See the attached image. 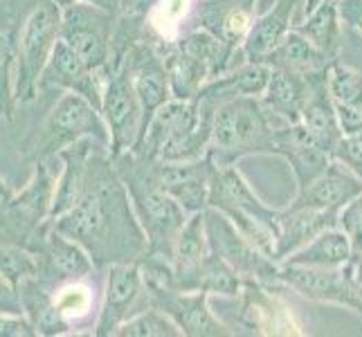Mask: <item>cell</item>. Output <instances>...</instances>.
Listing matches in <instances>:
<instances>
[{
    "mask_svg": "<svg viewBox=\"0 0 362 337\" xmlns=\"http://www.w3.org/2000/svg\"><path fill=\"white\" fill-rule=\"evenodd\" d=\"M47 227L77 241L102 270L113 264H135L146 256V234L135 216L106 144H99L88 165V180L79 203Z\"/></svg>",
    "mask_w": 362,
    "mask_h": 337,
    "instance_id": "1",
    "label": "cell"
},
{
    "mask_svg": "<svg viewBox=\"0 0 362 337\" xmlns=\"http://www.w3.org/2000/svg\"><path fill=\"white\" fill-rule=\"evenodd\" d=\"M218 104L205 93L196 99H169L148 122L137 144L131 148L144 160L187 162L207 153L211 122Z\"/></svg>",
    "mask_w": 362,
    "mask_h": 337,
    "instance_id": "2",
    "label": "cell"
},
{
    "mask_svg": "<svg viewBox=\"0 0 362 337\" xmlns=\"http://www.w3.org/2000/svg\"><path fill=\"white\" fill-rule=\"evenodd\" d=\"M110 158H113V165L131 196L135 216L146 234V254L169 259L173 264V247H176L178 234L189 214L176 198L162 189L148 160L133 151H124Z\"/></svg>",
    "mask_w": 362,
    "mask_h": 337,
    "instance_id": "3",
    "label": "cell"
},
{
    "mask_svg": "<svg viewBox=\"0 0 362 337\" xmlns=\"http://www.w3.org/2000/svg\"><path fill=\"white\" fill-rule=\"evenodd\" d=\"M274 126L261 97L239 95L223 102L211 122L207 153L216 167H230L252 153H272Z\"/></svg>",
    "mask_w": 362,
    "mask_h": 337,
    "instance_id": "4",
    "label": "cell"
},
{
    "mask_svg": "<svg viewBox=\"0 0 362 337\" xmlns=\"http://www.w3.org/2000/svg\"><path fill=\"white\" fill-rule=\"evenodd\" d=\"M83 137H95L106 146L110 144L102 110L86 97L64 90L41 126L25 142L23 155L30 162H47L49 158H59L61 151L81 142Z\"/></svg>",
    "mask_w": 362,
    "mask_h": 337,
    "instance_id": "5",
    "label": "cell"
},
{
    "mask_svg": "<svg viewBox=\"0 0 362 337\" xmlns=\"http://www.w3.org/2000/svg\"><path fill=\"white\" fill-rule=\"evenodd\" d=\"M207 203L221 214H226L245 239L274 259V245L279 236V211L261 201L234 165L216 167L214 178L209 182Z\"/></svg>",
    "mask_w": 362,
    "mask_h": 337,
    "instance_id": "6",
    "label": "cell"
},
{
    "mask_svg": "<svg viewBox=\"0 0 362 337\" xmlns=\"http://www.w3.org/2000/svg\"><path fill=\"white\" fill-rule=\"evenodd\" d=\"M64 7L54 0H32L16 34V99L28 104L39 93V79L59 41Z\"/></svg>",
    "mask_w": 362,
    "mask_h": 337,
    "instance_id": "7",
    "label": "cell"
},
{
    "mask_svg": "<svg viewBox=\"0 0 362 337\" xmlns=\"http://www.w3.org/2000/svg\"><path fill=\"white\" fill-rule=\"evenodd\" d=\"M115 23L117 18L113 14L77 0L64 7L59 39L66 41L90 70L108 77L113 61Z\"/></svg>",
    "mask_w": 362,
    "mask_h": 337,
    "instance_id": "8",
    "label": "cell"
},
{
    "mask_svg": "<svg viewBox=\"0 0 362 337\" xmlns=\"http://www.w3.org/2000/svg\"><path fill=\"white\" fill-rule=\"evenodd\" d=\"M277 285L291 288L310 302L344 306L362 315V285L351 261L342 268H310L279 261Z\"/></svg>",
    "mask_w": 362,
    "mask_h": 337,
    "instance_id": "9",
    "label": "cell"
},
{
    "mask_svg": "<svg viewBox=\"0 0 362 337\" xmlns=\"http://www.w3.org/2000/svg\"><path fill=\"white\" fill-rule=\"evenodd\" d=\"M205 225L211 252L221 254L243 279H255L272 285L277 283L279 261H274L264 249H259L252 241L245 239L226 214H221L214 207H207Z\"/></svg>",
    "mask_w": 362,
    "mask_h": 337,
    "instance_id": "10",
    "label": "cell"
},
{
    "mask_svg": "<svg viewBox=\"0 0 362 337\" xmlns=\"http://www.w3.org/2000/svg\"><path fill=\"white\" fill-rule=\"evenodd\" d=\"M102 117L108 126L110 155H119L124 151H131L137 144V137L142 131V104L137 99L133 88V79L129 68H115L106 77L104 97H102Z\"/></svg>",
    "mask_w": 362,
    "mask_h": 337,
    "instance_id": "11",
    "label": "cell"
},
{
    "mask_svg": "<svg viewBox=\"0 0 362 337\" xmlns=\"http://www.w3.org/2000/svg\"><path fill=\"white\" fill-rule=\"evenodd\" d=\"M148 308V295L144 285V274L140 261L135 264H113L106 268L102 306L95 324V335L106 337L115 335L129 317Z\"/></svg>",
    "mask_w": 362,
    "mask_h": 337,
    "instance_id": "12",
    "label": "cell"
},
{
    "mask_svg": "<svg viewBox=\"0 0 362 337\" xmlns=\"http://www.w3.org/2000/svg\"><path fill=\"white\" fill-rule=\"evenodd\" d=\"M146 285V283H144ZM148 306H156L178 324L182 335L192 337H226L232 331L209 310L207 292L178 290L176 285H146Z\"/></svg>",
    "mask_w": 362,
    "mask_h": 337,
    "instance_id": "13",
    "label": "cell"
},
{
    "mask_svg": "<svg viewBox=\"0 0 362 337\" xmlns=\"http://www.w3.org/2000/svg\"><path fill=\"white\" fill-rule=\"evenodd\" d=\"M153 167V173L162 189L171 194L182 205L187 214L205 211L209 207V182L214 178L216 162L209 153L198 160L187 162H162V160H148Z\"/></svg>",
    "mask_w": 362,
    "mask_h": 337,
    "instance_id": "14",
    "label": "cell"
},
{
    "mask_svg": "<svg viewBox=\"0 0 362 337\" xmlns=\"http://www.w3.org/2000/svg\"><path fill=\"white\" fill-rule=\"evenodd\" d=\"M124 66L129 68L133 88L142 104V131H140L142 135L151 117L171 99L167 68L156 45L146 41H137L135 45L129 47L127 57H124Z\"/></svg>",
    "mask_w": 362,
    "mask_h": 337,
    "instance_id": "15",
    "label": "cell"
},
{
    "mask_svg": "<svg viewBox=\"0 0 362 337\" xmlns=\"http://www.w3.org/2000/svg\"><path fill=\"white\" fill-rule=\"evenodd\" d=\"M104 83V74L90 70L66 41L59 39L39 79V90L61 88L68 93H77L102 110Z\"/></svg>",
    "mask_w": 362,
    "mask_h": 337,
    "instance_id": "16",
    "label": "cell"
},
{
    "mask_svg": "<svg viewBox=\"0 0 362 337\" xmlns=\"http://www.w3.org/2000/svg\"><path fill=\"white\" fill-rule=\"evenodd\" d=\"M277 283H261L243 279L241 288V319L261 335H302L293 310L281 297L274 295Z\"/></svg>",
    "mask_w": 362,
    "mask_h": 337,
    "instance_id": "17",
    "label": "cell"
},
{
    "mask_svg": "<svg viewBox=\"0 0 362 337\" xmlns=\"http://www.w3.org/2000/svg\"><path fill=\"white\" fill-rule=\"evenodd\" d=\"M194 28L207 30L232 52H241L247 32L257 20V0H201Z\"/></svg>",
    "mask_w": 362,
    "mask_h": 337,
    "instance_id": "18",
    "label": "cell"
},
{
    "mask_svg": "<svg viewBox=\"0 0 362 337\" xmlns=\"http://www.w3.org/2000/svg\"><path fill=\"white\" fill-rule=\"evenodd\" d=\"M272 153L281 155L293 167L297 189H302L310 180H315L333 160L322 146L315 144L302 122L284 124L281 129H274Z\"/></svg>",
    "mask_w": 362,
    "mask_h": 337,
    "instance_id": "19",
    "label": "cell"
},
{
    "mask_svg": "<svg viewBox=\"0 0 362 337\" xmlns=\"http://www.w3.org/2000/svg\"><path fill=\"white\" fill-rule=\"evenodd\" d=\"M362 194V180L356 173L344 167L342 162L331 160L315 180H310L306 187L297 191V198L291 203L295 207H310L324 211H338L351 203L356 196Z\"/></svg>",
    "mask_w": 362,
    "mask_h": 337,
    "instance_id": "20",
    "label": "cell"
},
{
    "mask_svg": "<svg viewBox=\"0 0 362 337\" xmlns=\"http://www.w3.org/2000/svg\"><path fill=\"white\" fill-rule=\"evenodd\" d=\"M93 277L70 279L61 283H49V304L57 317L64 321L68 335H79L83 329L95 333V313L99 315L97 306V283L90 281Z\"/></svg>",
    "mask_w": 362,
    "mask_h": 337,
    "instance_id": "21",
    "label": "cell"
},
{
    "mask_svg": "<svg viewBox=\"0 0 362 337\" xmlns=\"http://www.w3.org/2000/svg\"><path fill=\"white\" fill-rule=\"evenodd\" d=\"M299 122L304 124V129L315 140V144L333 158L335 146L342 140V129L329 93V70L310 74V90Z\"/></svg>",
    "mask_w": 362,
    "mask_h": 337,
    "instance_id": "22",
    "label": "cell"
},
{
    "mask_svg": "<svg viewBox=\"0 0 362 337\" xmlns=\"http://www.w3.org/2000/svg\"><path fill=\"white\" fill-rule=\"evenodd\" d=\"M338 211H324V209H310V207H295L288 205L279 211V236L274 245V259L284 261L297 249H302L322 232L340 227L338 225Z\"/></svg>",
    "mask_w": 362,
    "mask_h": 337,
    "instance_id": "23",
    "label": "cell"
},
{
    "mask_svg": "<svg viewBox=\"0 0 362 337\" xmlns=\"http://www.w3.org/2000/svg\"><path fill=\"white\" fill-rule=\"evenodd\" d=\"M162 61H165L171 99H182L189 102L196 99L205 85L211 81V70L203 59H198L194 52L182 47L178 41L156 45Z\"/></svg>",
    "mask_w": 362,
    "mask_h": 337,
    "instance_id": "24",
    "label": "cell"
},
{
    "mask_svg": "<svg viewBox=\"0 0 362 337\" xmlns=\"http://www.w3.org/2000/svg\"><path fill=\"white\" fill-rule=\"evenodd\" d=\"M302 0H274L270 11L257 16L252 30L247 32L241 45V57L250 64H266L268 54L281 43V39L293 30V14Z\"/></svg>",
    "mask_w": 362,
    "mask_h": 337,
    "instance_id": "25",
    "label": "cell"
},
{
    "mask_svg": "<svg viewBox=\"0 0 362 337\" xmlns=\"http://www.w3.org/2000/svg\"><path fill=\"white\" fill-rule=\"evenodd\" d=\"M329 93L342 135L362 131V72L342 61H333L329 68Z\"/></svg>",
    "mask_w": 362,
    "mask_h": 337,
    "instance_id": "26",
    "label": "cell"
},
{
    "mask_svg": "<svg viewBox=\"0 0 362 337\" xmlns=\"http://www.w3.org/2000/svg\"><path fill=\"white\" fill-rule=\"evenodd\" d=\"M310 90V74H297L288 70H274L268 81L266 93L261 95V104L268 108L270 115L281 117L286 124L302 119V108Z\"/></svg>",
    "mask_w": 362,
    "mask_h": 337,
    "instance_id": "27",
    "label": "cell"
},
{
    "mask_svg": "<svg viewBox=\"0 0 362 337\" xmlns=\"http://www.w3.org/2000/svg\"><path fill=\"white\" fill-rule=\"evenodd\" d=\"M178 290H201L218 297H239L243 288V277L236 272L221 254L211 252L203 259V264L187 277L176 281Z\"/></svg>",
    "mask_w": 362,
    "mask_h": 337,
    "instance_id": "28",
    "label": "cell"
},
{
    "mask_svg": "<svg viewBox=\"0 0 362 337\" xmlns=\"http://www.w3.org/2000/svg\"><path fill=\"white\" fill-rule=\"evenodd\" d=\"M293 30L308 39L317 49L331 57L340 59L342 49V18L338 9V0H322V3L308 11L302 23H293Z\"/></svg>",
    "mask_w": 362,
    "mask_h": 337,
    "instance_id": "29",
    "label": "cell"
},
{
    "mask_svg": "<svg viewBox=\"0 0 362 337\" xmlns=\"http://www.w3.org/2000/svg\"><path fill=\"white\" fill-rule=\"evenodd\" d=\"M266 64L274 70H288L308 77V74L329 70L333 59L324 54L322 49H317L308 39H304L302 34L291 30L281 39V43L268 54Z\"/></svg>",
    "mask_w": 362,
    "mask_h": 337,
    "instance_id": "30",
    "label": "cell"
},
{
    "mask_svg": "<svg viewBox=\"0 0 362 337\" xmlns=\"http://www.w3.org/2000/svg\"><path fill=\"white\" fill-rule=\"evenodd\" d=\"M354 259V247L344 230L333 227L315 236L302 249L286 256L281 264L310 266V268H342Z\"/></svg>",
    "mask_w": 362,
    "mask_h": 337,
    "instance_id": "31",
    "label": "cell"
},
{
    "mask_svg": "<svg viewBox=\"0 0 362 337\" xmlns=\"http://www.w3.org/2000/svg\"><path fill=\"white\" fill-rule=\"evenodd\" d=\"M209 239H207V225H205V211H196L178 234L176 247H173V272L176 281L194 272L203 264V259L209 254Z\"/></svg>",
    "mask_w": 362,
    "mask_h": 337,
    "instance_id": "32",
    "label": "cell"
},
{
    "mask_svg": "<svg viewBox=\"0 0 362 337\" xmlns=\"http://www.w3.org/2000/svg\"><path fill=\"white\" fill-rule=\"evenodd\" d=\"M194 7V0H156L144 23L142 41L153 45L176 41L182 34V23L192 14Z\"/></svg>",
    "mask_w": 362,
    "mask_h": 337,
    "instance_id": "33",
    "label": "cell"
},
{
    "mask_svg": "<svg viewBox=\"0 0 362 337\" xmlns=\"http://www.w3.org/2000/svg\"><path fill=\"white\" fill-rule=\"evenodd\" d=\"M0 274L18 290L41 274V254L21 243H0Z\"/></svg>",
    "mask_w": 362,
    "mask_h": 337,
    "instance_id": "34",
    "label": "cell"
},
{
    "mask_svg": "<svg viewBox=\"0 0 362 337\" xmlns=\"http://www.w3.org/2000/svg\"><path fill=\"white\" fill-rule=\"evenodd\" d=\"M115 335L119 337H178L182 335V331L165 310L148 306L124 321Z\"/></svg>",
    "mask_w": 362,
    "mask_h": 337,
    "instance_id": "35",
    "label": "cell"
},
{
    "mask_svg": "<svg viewBox=\"0 0 362 337\" xmlns=\"http://www.w3.org/2000/svg\"><path fill=\"white\" fill-rule=\"evenodd\" d=\"M16 104V45L0 32V122L14 119Z\"/></svg>",
    "mask_w": 362,
    "mask_h": 337,
    "instance_id": "36",
    "label": "cell"
},
{
    "mask_svg": "<svg viewBox=\"0 0 362 337\" xmlns=\"http://www.w3.org/2000/svg\"><path fill=\"white\" fill-rule=\"evenodd\" d=\"M338 225L351 241L354 254H362V194L340 209Z\"/></svg>",
    "mask_w": 362,
    "mask_h": 337,
    "instance_id": "37",
    "label": "cell"
},
{
    "mask_svg": "<svg viewBox=\"0 0 362 337\" xmlns=\"http://www.w3.org/2000/svg\"><path fill=\"white\" fill-rule=\"evenodd\" d=\"M14 201H16V191L0 178V232L9 236L14 243L23 245V234H21L18 220H16Z\"/></svg>",
    "mask_w": 362,
    "mask_h": 337,
    "instance_id": "38",
    "label": "cell"
},
{
    "mask_svg": "<svg viewBox=\"0 0 362 337\" xmlns=\"http://www.w3.org/2000/svg\"><path fill=\"white\" fill-rule=\"evenodd\" d=\"M333 160L342 162L344 167L351 169L362 180V131L342 135V140L338 142V146H335V151H333Z\"/></svg>",
    "mask_w": 362,
    "mask_h": 337,
    "instance_id": "39",
    "label": "cell"
},
{
    "mask_svg": "<svg viewBox=\"0 0 362 337\" xmlns=\"http://www.w3.org/2000/svg\"><path fill=\"white\" fill-rule=\"evenodd\" d=\"M39 335L28 315L0 313V337H34Z\"/></svg>",
    "mask_w": 362,
    "mask_h": 337,
    "instance_id": "40",
    "label": "cell"
},
{
    "mask_svg": "<svg viewBox=\"0 0 362 337\" xmlns=\"http://www.w3.org/2000/svg\"><path fill=\"white\" fill-rule=\"evenodd\" d=\"M338 9L346 28L356 30L362 36V0H340Z\"/></svg>",
    "mask_w": 362,
    "mask_h": 337,
    "instance_id": "41",
    "label": "cell"
},
{
    "mask_svg": "<svg viewBox=\"0 0 362 337\" xmlns=\"http://www.w3.org/2000/svg\"><path fill=\"white\" fill-rule=\"evenodd\" d=\"M23 302L18 290L0 274V313H21Z\"/></svg>",
    "mask_w": 362,
    "mask_h": 337,
    "instance_id": "42",
    "label": "cell"
},
{
    "mask_svg": "<svg viewBox=\"0 0 362 337\" xmlns=\"http://www.w3.org/2000/svg\"><path fill=\"white\" fill-rule=\"evenodd\" d=\"M81 3H88V5H93V7L104 9V11H108V14H113V16L117 18V16H119V11H122L124 0H81Z\"/></svg>",
    "mask_w": 362,
    "mask_h": 337,
    "instance_id": "43",
    "label": "cell"
},
{
    "mask_svg": "<svg viewBox=\"0 0 362 337\" xmlns=\"http://www.w3.org/2000/svg\"><path fill=\"white\" fill-rule=\"evenodd\" d=\"M351 266H354V270H356V277H358V281H360V285H362V254H354V259H351Z\"/></svg>",
    "mask_w": 362,
    "mask_h": 337,
    "instance_id": "44",
    "label": "cell"
},
{
    "mask_svg": "<svg viewBox=\"0 0 362 337\" xmlns=\"http://www.w3.org/2000/svg\"><path fill=\"white\" fill-rule=\"evenodd\" d=\"M54 3H59L61 7H68V5H72V3H77V0H54Z\"/></svg>",
    "mask_w": 362,
    "mask_h": 337,
    "instance_id": "45",
    "label": "cell"
},
{
    "mask_svg": "<svg viewBox=\"0 0 362 337\" xmlns=\"http://www.w3.org/2000/svg\"><path fill=\"white\" fill-rule=\"evenodd\" d=\"M338 3H340V0H338Z\"/></svg>",
    "mask_w": 362,
    "mask_h": 337,
    "instance_id": "46",
    "label": "cell"
}]
</instances>
